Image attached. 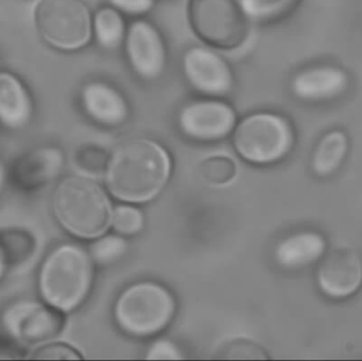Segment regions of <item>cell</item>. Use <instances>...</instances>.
<instances>
[{"mask_svg": "<svg viewBox=\"0 0 362 361\" xmlns=\"http://www.w3.org/2000/svg\"><path fill=\"white\" fill-rule=\"evenodd\" d=\"M171 170V157L160 144L134 138L119 144L108 159L106 186L120 201L146 203L165 188Z\"/></svg>", "mask_w": 362, "mask_h": 361, "instance_id": "cell-1", "label": "cell"}, {"mask_svg": "<svg viewBox=\"0 0 362 361\" xmlns=\"http://www.w3.org/2000/svg\"><path fill=\"white\" fill-rule=\"evenodd\" d=\"M93 261L82 246L62 243L44 256L37 271L38 298L63 314L78 309L88 298Z\"/></svg>", "mask_w": 362, "mask_h": 361, "instance_id": "cell-2", "label": "cell"}, {"mask_svg": "<svg viewBox=\"0 0 362 361\" xmlns=\"http://www.w3.org/2000/svg\"><path fill=\"white\" fill-rule=\"evenodd\" d=\"M51 211L62 229L83 241L102 237L112 223V205L107 194L86 176L62 178L51 195Z\"/></svg>", "mask_w": 362, "mask_h": 361, "instance_id": "cell-3", "label": "cell"}, {"mask_svg": "<svg viewBox=\"0 0 362 361\" xmlns=\"http://www.w3.org/2000/svg\"><path fill=\"white\" fill-rule=\"evenodd\" d=\"M175 313L171 292L155 282H139L127 288L115 305L119 328L133 337H148L165 330Z\"/></svg>", "mask_w": 362, "mask_h": 361, "instance_id": "cell-4", "label": "cell"}, {"mask_svg": "<svg viewBox=\"0 0 362 361\" xmlns=\"http://www.w3.org/2000/svg\"><path fill=\"white\" fill-rule=\"evenodd\" d=\"M233 144L245 160L257 165H274L293 150L295 131L284 117L257 112L243 119L238 125Z\"/></svg>", "mask_w": 362, "mask_h": 361, "instance_id": "cell-5", "label": "cell"}, {"mask_svg": "<svg viewBox=\"0 0 362 361\" xmlns=\"http://www.w3.org/2000/svg\"><path fill=\"white\" fill-rule=\"evenodd\" d=\"M65 324V314L40 299H17L0 312V334L11 345L27 351L57 338Z\"/></svg>", "mask_w": 362, "mask_h": 361, "instance_id": "cell-6", "label": "cell"}, {"mask_svg": "<svg viewBox=\"0 0 362 361\" xmlns=\"http://www.w3.org/2000/svg\"><path fill=\"white\" fill-rule=\"evenodd\" d=\"M35 20L44 40L61 50H78L90 40V13L83 0H40Z\"/></svg>", "mask_w": 362, "mask_h": 361, "instance_id": "cell-7", "label": "cell"}, {"mask_svg": "<svg viewBox=\"0 0 362 361\" xmlns=\"http://www.w3.org/2000/svg\"><path fill=\"white\" fill-rule=\"evenodd\" d=\"M187 13L196 34L213 46L235 48L246 37V19L234 0H189Z\"/></svg>", "mask_w": 362, "mask_h": 361, "instance_id": "cell-8", "label": "cell"}, {"mask_svg": "<svg viewBox=\"0 0 362 361\" xmlns=\"http://www.w3.org/2000/svg\"><path fill=\"white\" fill-rule=\"evenodd\" d=\"M319 292L334 301H344L362 288V258L356 250L337 248L325 254L316 271Z\"/></svg>", "mask_w": 362, "mask_h": 361, "instance_id": "cell-9", "label": "cell"}, {"mask_svg": "<svg viewBox=\"0 0 362 361\" xmlns=\"http://www.w3.org/2000/svg\"><path fill=\"white\" fill-rule=\"evenodd\" d=\"M235 122L233 108L214 100L191 102L178 114V126L183 135L200 142L218 141L227 137Z\"/></svg>", "mask_w": 362, "mask_h": 361, "instance_id": "cell-10", "label": "cell"}, {"mask_svg": "<svg viewBox=\"0 0 362 361\" xmlns=\"http://www.w3.org/2000/svg\"><path fill=\"white\" fill-rule=\"evenodd\" d=\"M65 162V155L61 148L38 146L15 159L11 167L10 178L21 192H37L59 177Z\"/></svg>", "mask_w": 362, "mask_h": 361, "instance_id": "cell-11", "label": "cell"}, {"mask_svg": "<svg viewBox=\"0 0 362 361\" xmlns=\"http://www.w3.org/2000/svg\"><path fill=\"white\" fill-rule=\"evenodd\" d=\"M127 59L139 78L146 81L158 78L165 67V47L158 30L146 20H135L127 33Z\"/></svg>", "mask_w": 362, "mask_h": 361, "instance_id": "cell-12", "label": "cell"}, {"mask_svg": "<svg viewBox=\"0 0 362 361\" xmlns=\"http://www.w3.org/2000/svg\"><path fill=\"white\" fill-rule=\"evenodd\" d=\"M183 72L189 85L202 95L221 97L233 87V74L228 64L218 54L202 47L187 51Z\"/></svg>", "mask_w": 362, "mask_h": 361, "instance_id": "cell-13", "label": "cell"}, {"mask_svg": "<svg viewBox=\"0 0 362 361\" xmlns=\"http://www.w3.org/2000/svg\"><path fill=\"white\" fill-rule=\"evenodd\" d=\"M327 241L319 231L303 230L284 237L274 249V260L284 271H297L320 262Z\"/></svg>", "mask_w": 362, "mask_h": 361, "instance_id": "cell-14", "label": "cell"}, {"mask_svg": "<svg viewBox=\"0 0 362 361\" xmlns=\"http://www.w3.org/2000/svg\"><path fill=\"white\" fill-rule=\"evenodd\" d=\"M348 83V76L344 70L320 66L299 72L291 82V90L303 101H325L341 95Z\"/></svg>", "mask_w": 362, "mask_h": 361, "instance_id": "cell-15", "label": "cell"}, {"mask_svg": "<svg viewBox=\"0 0 362 361\" xmlns=\"http://www.w3.org/2000/svg\"><path fill=\"white\" fill-rule=\"evenodd\" d=\"M82 104L87 116L103 126H119L129 117V106L124 97L105 83L87 84L83 88Z\"/></svg>", "mask_w": 362, "mask_h": 361, "instance_id": "cell-16", "label": "cell"}, {"mask_svg": "<svg viewBox=\"0 0 362 361\" xmlns=\"http://www.w3.org/2000/svg\"><path fill=\"white\" fill-rule=\"evenodd\" d=\"M32 118V103L21 81L0 72V123L8 129H21Z\"/></svg>", "mask_w": 362, "mask_h": 361, "instance_id": "cell-17", "label": "cell"}, {"mask_svg": "<svg viewBox=\"0 0 362 361\" xmlns=\"http://www.w3.org/2000/svg\"><path fill=\"white\" fill-rule=\"evenodd\" d=\"M350 141L341 129L327 131L315 146L310 169L319 178H329L339 171L348 157Z\"/></svg>", "mask_w": 362, "mask_h": 361, "instance_id": "cell-18", "label": "cell"}, {"mask_svg": "<svg viewBox=\"0 0 362 361\" xmlns=\"http://www.w3.org/2000/svg\"><path fill=\"white\" fill-rule=\"evenodd\" d=\"M0 244L10 268L31 260L37 249V239L34 233L23 228L0 230Z\"/></svg>", "mask_w": 362, "mask_h": 361, "instance_id": "cell-19", "label": "cell"}, {"mask_svg": "<svg viewBox=\"0 0 362 361\" xmlns=\"http://www.w3.org/2000/svg\"><path fill=\"white\" fill-rule=\"evenodd\" d=\"M124 20L116 8H102L95 13V33L100 46L118 48L124 38Z\"/></svg>", "mask_w": 362, "mask_h": 361, "instance_id": "cell-20", "label": "cell"}, {"mask_svg": "<svg viewBox=\"0 0 362 361\" xmlns=\"http://www.w3.org/2000/svg\"><path fill=\"white\" fill-rule=\"evenodd\" d=\"M300 0H240V8L255 21H272L282 18L295 10Z\"/></svg>", "mask_w": 362, "mask_h": 361, "instance_id": "cell-21", "label": "cell"}, {"mask_svg": "<svg viewBox=\"0 0 362 361\" xmlns=\"http://www.w3.org/2000/svg\"><path fill=\"white\" fill-rule=\"evenodd\" d=\"M236 173H238L236 163L229 157H209L199 165L200 177L210 186H225L234 179Z\"/></svg>", "mask_w": 362, "mask_h": 361, "instance_id": "cell-22", "label": "cell"}, {"mask_svg": "<svg viewBox=\"0 0 362 361\" xmlns=\"http://www.w3.org/2000/svg\"><path fill=\"white\" fill-rule=\"evenodd\" d=\"M127 242L117 235H105L95 239L89 254L93 262L105 266L120 260L127 251Z\"/></svg>", "mask_w": 362, "mask_h": 361, "instance_id": "cell-23", "label": "cell"}, {"mask_svg": "<svg viewBox=\"0 0 362 361\" xmlns=\"http://www.w3.org/2000/svg\"><path fill=\"white\" fill-rule=\"evenodd\" d=\"M25 358L30 360H82L83 356L69 343L55 338L28 350Z\"/></svg>", "mask_w": 362, "mask_h": 361, "instance_id": "cell-24", "label": "cell"}, {"mask_svg": "<svg viewBox=\"0 0 362 361\" xmlns=\"http://www.w3.org/2000/svg\"><path fill=\"white\" fill-rule=\"evenodd\" d=\"M112 222L119 235H135L144 228V214L132 206H117L112 212Z\"/></svg>", "mask_w": 362, "mask_h": 361, "instance_id": "cell-25", "label": "cell"}, {"mask_svg": "<svg viewBox=\"0 0 362 361\" xmlns=\"http://www.w3.org/2000/svg\"><path fill=\"white\" fill-rule=\"evenodd\" d=\"M74 161L81 171L95 175L101 173L107 167V154L97 146H83L76 152Z\"/></svg>", "mask_w": 362, "mask_h": 361, "instance_id": "cell-26", "label": "cell"}, {"mask_svg": "<svg viewBox=\"0 0 362 361\" xmlns=\"http://www.w3.org/2000/svg\"><path fill=\"white\" fill-rule=\"evenodd\" d=\"M219 354L221 360H259L268 358L265 350L247 341H232L229 345H226Z\"/></svg>", "mask_w": 362, "mask_h": 361, "instance_id": "cell-27", "label": "cell"}, {"mask_svg": "<svg viewBox=\"0 0 362 361\" xmlns=\"http://www.w3.org/2000/svg\"><path fill=\"white\" fill-rule=\"evenodd\" d=\"M182 358L180 351L171 341H155L146 354L148 360H180Z\"/></svg>", "mask_w": 362, "mask_h": 361, "instance_id": "cell-28", "label": "cell"}, {"mask_svg": "<svg viewBox=\"0 0 362 361\" xmlns=\"http://www.w3.org/2000/svg\"><path fill=\"white\" fill-rule=\"evenodd\" d=\"M116 10L132 16L146 14L154 6L155 0H108Z\"/></svg>", "mask_w": 362, "mask_h": 361, "instance_id": "cell-29", "label": "cell"}, {"mask_svg": "<svg viewBox=\"0 0 362 361\" xmlns=\"http://www.w3.org/2000/svg\"><path fill=\"white\" fill-rule=\"evenodd\" d=\"M8 178H10V171L6 165L0 160V196L8 184Z\"/></svg>", "mask_w": 362, "mask_h": 361, "instance_id": "cell-30", "label": "cell"}, {"mask_svg": "<svg viewBox=\"0 0 362 361\" xmlns=\"http://www.w3.org/2000/svg\"><path fill=\"white\" fill-rule=\"evenodd\" d=\"M8 269H10V265H8L6 254H4V249H2L1 244H0V283L6 277Z\"/></svg>", "mask_w": 362, "mask_h": 361, "instance_id": "cell-31", "label": "cell"}]
</instances>
